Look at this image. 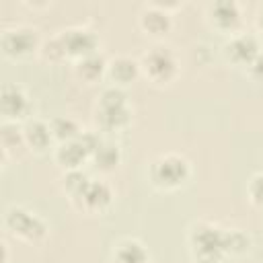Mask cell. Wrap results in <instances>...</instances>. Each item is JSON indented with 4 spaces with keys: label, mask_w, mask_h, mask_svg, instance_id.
Segmentation results:
<instances>
[{
    "label": "cell",
    "mask_w": 263,
    "mask_h": 263,
    "mask_svg": "<svg viewBox=\"0 0 263 263\" xmlns=\"http://www.w3.org/2000/svg\"><path fill=\"white\" fill-rule=\"evenodd\" d=\"M27 140H29V144L31 146H35L37 150H43L47 144H49V140H51V127L49 125H45L43 121H33V123H29L27 125Z\"/></svg>",
    "instance_id": "cell-13"
},
{
    "label": "cell",
    "mask_w": 263,
    "mask_h": 263,
    "mask_svg": "<svg viewBox=\"0 0 263 263\" xmlns=\"http://www.w3.org/2000/svg\"><path fill=\"white\" fill-rule=\"evenodd\" d=\"M138 72V64L129 58H117L113 64H111V76L117 80V82H129Z\"/></svg>",
    "instance_id": "cell-14"
},
{
    "label": "cell",
    "mask_w": 263,
    "mask_h": 263,
    "mask_svg": "<svg viewBox=\"0 0 263 263\" xmlns=\"http://www.w3.org/2000/svg\"><path fill=\"white\" fill-rule=\"evenodd\" d=\"M249 193H251V199H253L257 205H263V173L257 175V177L251 181Z\"/></svg>",
    "instance_id": "cell-22"
},
{
    "label": "cell",
    "mask_w": 263,
    "mask_h": 263,
    "mask_svg": "<svg viewBox=\"0 0 263 263\" xmlns=\"http://www.w3.org/2000/svg\"><path fill=\"white\" fill-rule=\"evenodd\" d=\"M144 66H146V72H148L154 80H166V78H171V74L175 72V60H173V55H171L166 49H162V47H156V49H152L150 53H146Z\"/></svg>",
    "instance_id": "cell-5"
},
{
    "label": "cell",
    "mask_w": 263,
    "mask_h": 263,
    "mask_svg": "<svg viewBox=\"0 0 263 263\" xmlns=\"http://www.w3.org/2000/svg\"><path fill=\"white\" fill-rule=\"evenodd\" d=\"M95 158H97V166L101 168H111L117 158H119V152H117V146H111V144H101L95 152Z\"/></svg>",
    "instance_id": "cell-18"
},
{
    "label": "cell",
    "mask_w": 263,
    "mask_h": 263,
    "mask_svg": "<svg viewBox=\"0 0 263 263\" xmlns=\"http://www.w3.org/2000/svg\"><path fill=\"white\" fill-rule=\"evenodd\" d=\"M51 132H53L58 138L66 140V142L78 138V127H76V123H74L72 119H68V117H58V119H53Z\"/></svg>",
    "instance_id": "cell-17"
},
{
    "label": "cell",
    "mask_w": 263,
    "mask_h": 263,
    "mask_svg": "<svg viewBox=\"0 0 263 263\" xmlns=\"http://www.w3.org/2000/svg\"><path fill=\"white\" fill-rule=\"evenodd\" d=\"M127 107H125V95L119 88H107L101 95V109L99 119L107 127H119L127 121Z\"/></svg>",
    "instance_id": "cell-2"
},
{
    "label": "cell",
    "mask_w": 263,
    "mask_h": 263,
    "mask_svg": "<svg viewBox=\"0 0 263 263\" xmlns=\"http://www.w3.org/2000/svg\"><path fill=\"white\" fill-rule=\"evenodd\" d=\"M60 43L64 45V51L68 53H78L82 58L90 55L92 49H95V35L88 33V31H82V29H70L64 33V37L60 39Z\"/></svg>",
    "instance_id": "cell-6"
},
{
    "label": "cell",
    "mask_w": 263,
    "mask_h": 263,
    "mask_svg": "<svg viewBox=\"0 0 263 263\" xmlns=\"http://www.w3.org/2000/svg\"><path fill=\"white\" fill-rule=\"evenodd\" d=\"M251 72L263 80V55H257L253 62H251Z\"/></svg>",
    "instance_id": "cell-23"
},
{
    "label": "cell",
    "mask_w": 263,
    "mask_h": 263,
    "mask_svg": "<svg viewBox=\"0 0 263 263\" xmlns=\"http://www.w3.org/2000/svg\"><path fill=\"white\" fill-rule=\"evenodd\" d=\"M6 222H8V226H10L16 234H21V236H25V238H39V236L45 232L43 222H41L37 216L25 212V210H12V212L8 214V218H6Z\"/></svg>",
    "instance_id": "cell-4"
},
{
    "label": "cell",
    "mask_w": 263,
    "mask_h": 263,
    "mask_svg": "<svg viewBox=\"0 0 263 263\" xmlns=\"http://www.w3.org/2000/svg\"><path fill=\"white\" fill-rule=\"evenodd\" d=\"M228 53L236 62H253L257 58V41L251 35H240L228 45Z\"/></svg>",
    "instance_id": "cell-11"
},
{
    "label": "cell",
    "mask_w": 263,
    "mask_h": 263,
    "mask_svg": "<svg viewBox=\"0 0 263 263\" xmlns=\"http://www.w3.org/2000/svg\"><path fill=\"white\" fill-rule=\"evenodd\" d=\"M146 251L140 242L136 240H125L119 245L117 253H115V261L117 263H146Z\"/></svg>",
    "instance_id": "cell-12"
},
{
    "label": "cell",
    "mask_w": 263,
    "mask_h": 263,
    "mask_svg": "<svg viewBox=\"0 0 263 263\" xmlns=\"http://www.w3.org/2000/svg\"><path fill=\"white\" fill-rule=\"evenodd\" d=\"M86 183H88V179H86V175H82L80 171H72V173H68V177H66V187H68V191L74 193L76 197L82 193V189L86 187Z\"/></svg>",
    "instance_id": "cell-20"
},
{
    "label": "cell",
    "mask_w": 263,
    "mask_h": 263,
    "mask_svg": "<svg viewBox=\"0 0 263 263\" xmlns=\"http://www.w3.org/2000/svg\"><path fill=\"white\" fill-rule=\"evenodd\" d=\"M189 175V166L185 162V158L181 156H175V154H168V156H162L154 168H152V179L158 183V185H164V187H175L179 185L181 181H185Z\"/></svg>",
    "instance_id": "cell-3"
},
{
    "label": "cell",
    "mask_w": 263,
    "mask_h": 263,
    "mask_svg": "<svg viewBox=\"0 0 263 263\" xmlns=\"http://www.w3.org/2000/svg\"><path fill=\"white\" fill-rule=\"evenodd\" d=\"M214 18L222 25V27H230L238 21V8L234 2H218L214 6Z\"/></svg>",
    "instance_id": "cell-15"
},
{
    "label": "cell",
    "mask_w": 263,
    "mask_h": 263,
    "mask_svg": "<svg viewBox=\"0 0 263 263\" xmlns=\"http://www.w3.org/2000/svg\"><path fill=\"white\" fill-rule=\"evenodd\" d=\"M191 242H193L195 255L203 263H214L226 251V232L212 228V226H199L195 228Z\"/></svg>",
    "instance_id": "cell-1"
},
{
    "label": "cell",
    "mask_w": 263,
    "mask_h": 263,
    "mask_svg": "<svg viewBox=\"0 0 263 263\" xmlns=\"http://www.w3.org/2000/svg\"><path fill=\"white\" fill-rule=\"evenodd\" d=\"M82 197L84 205L90 208V210H101L105 208L109 201H111V191L105 183H99V181H88L86 187L82 189V193L78 195Z\"/></svg>",
    "instance_id": "cell-9"
},
{
    "label": "cell",
    "mask_w": 263,
    "mask_h": 263,
    "mask_svg": "<svg viewBox=\"0 0 263 263\" xmlns=\"http://www.w3.org/2000/svg\"><path fill=\"white\" fill-rule=\"evenodd\" d=\"M142 23L152 33H162V31L168 29V16L164 12H160V10H148V12H144Z\"/></svg>",
    "instance_id": "cell-16"
},
{
    "label": "cell",
    "mask_w": 263,
    "mask_h": 263,
    "mask_svg": "<svg viewBox=\"0 0 263 263\" xmlns=\"http://www.w3.org/2000/svg\"><path fill=\"white\" fill-rule=\"evenodd\" d=\"M2 45L8 53H27L33 45H35V35L31 31H25V29H18V31H8L2 39Z\"/></svg>",
    "instance_id": "cell-10"
},
{
    "label": "cell",
    "mask_w": 263,
    "mask_h": 263,
    "mask_svg": "<svg viewBox=\"0 0 263 263\" xmlns=\"http://www.w3.org/2000/svg\"><path fill=\"white\" fill-rule=\"evenodd\" d=\"M88 154H90V152H88V148L84 146L82 138L78 136V138H74V140L66 142V144L58 150V160H60L64 166L74 168V166H78V164H80Z\"/></svg>",
    "instance_id": "cell-8"
},
{
    "label": "cell",
    "mask_w": 263,
    "mask_h": 263,
    "mask_svg": "<svg viewBox=\"0 0 263 263\" xmlns=\"http://www.w3.org/2000/svg\"><path fill=\"white\" fill-rule=\"evenodd\" d=\"M247 245H249V238L242 232L238 230L226 232V251H242Z\"/></svg>",
    "instance_id": "cell-21"
},
{
    "label": "cell",
    "mask_w": 263,
    "mask_h": 263,
    "mask_svg": "<svg viewBox=\"0 0 263 263\" xmlns=\"http://www.w3.org/2000/svg\"><path fill=\"white\" fill-rule=\"evenodd\" d=\"M0 105H2V111L4 115L8 117H18L27 111V99L23 95V90L14 84H6L2 88V99H0Z\"/></svg>",
    "instance_id": "cell-7"
},
{
    "label": "cell",
    "mask_w": 263,
    "mask_h": 263,
    "mask_svg": "<svg viewBox=\"0 0 263 263\" xmlns=\"http://www.w3.org/2000/svg\"><path fill=\"white\" fill-rule=\"evenodd\" d=\"M103 64H105V62H103V58H101V55L90 53V55L82 58L78 72H80L84 78H97V76L103 72Z\"/></svg>",
    "instance_id": "cell-19"
}]
</instances>
